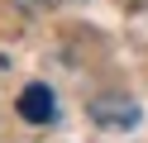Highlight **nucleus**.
<instances>
[{"mask_svg":"<svg viewBox=\"0 0 148 143\" xmlns=\"http://www.w3.org/2000/svg\"><path fill=\"white\" fill-rule=\"evenodd\" d=\"M91 119L105 124V129H129V124H138V105L134 100H119V95H105V100L91 105Z\"/></svg>","mask_w":148,"mask_h":143,"instance_id":"nucleus-1","label":"nucleus"},{"mask_svg":"<svg viewBox=\"0 0 148 143\" xmlns=\"http://www.w3.org/2000/svg\"><path fill=\"white\" fill-rule=\"evenodd\" d=\"M19 114H24L29 124H48L53 114H58V100H53V91H48L43 81L24 86V91H19Z\"/></svg>","mask_w":148,"mask_h":143,"instance_id":"nucleus-2","label":"nucleus"}]
</instances>
